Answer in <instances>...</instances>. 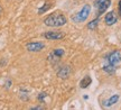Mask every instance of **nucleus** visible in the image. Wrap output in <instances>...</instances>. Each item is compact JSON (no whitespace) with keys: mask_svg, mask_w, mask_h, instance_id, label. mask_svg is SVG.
Here are the masks:
<instances>
[{"mask_svg":"<svg viewBox=\"0 0 121 110\" xmlns=\"http://www.w3.org/2000/svg\"><path fill=\"white\" fill-rule=\"evenodd\" d=\"M51 7H52V4H49V2L45 4H44L43 8H40V9L38 10V13H44L45 11H47V10H48L49 8H51Z\"/></svg>","mask_w":121,"mask_h":110,"instance_id":"obj_13","label":"nucleus"},{"mask_svg":"<svg viewBox=\"0 0 121 110\" xmlns=\"http://www.w3.org/2000/svg\"><path fill=\"white\" fill-rule=\"evenodd\" d=\"M67 22V19L62 13H53L44 19V24L48 27H62Z\"/></svg>","mask_w":121,"mask_h":110,"instance_id":"obj_2","label":"nucleus"},{"mask_svg":"<svg viewBox=\"0 0 121 110\" xmlns=\"http://www.w3.org/2000/svg\"><path fill=\"white\" fill-rule=\"evenodd\" d=\"M64 55V49H62V48H55L54 51H53L52 53L48 55V60L51 62H56V61H58L60 57Z\"/></svg>","mask_w":121,"mask_h":110,"instance_id":"obj_7","label":"nucleus"},{"mask_svg":"<svg viewBox=\"0 0 121 110\" xmlns=\"http://www.w3.org/2000/svg\"><path fill=\"white\" fill-rule=\"evenodd\" d=\"M98 22H99V18H96V19H94V20H92L91 22H89V24H87V28L91 29V31L95 29V27L98 26Z\"/></svg>","mask_w":121,"mask_h":110,"instance_id":"obj_12","label":"nucleus"},{"mask_svg":"<svg viewBox=\"0 0 121 110\" xmlns=\"http://www.w3.org/2000/svg\"><path fill=\"white\" fill-rule=\"evenodd\" d=\"M118 100H119V94H114V96L109 98L104 105H105V107H111V106H113L114 103H117Z\"/></svg>","mask_w":121,"mask_h":110,"instance_id":"obj_10","label":"nucleus"},{"mask_svg":"<svg viewBox=\"0 0 121 110\" xmlns=\"http://www.w3.org/2000/svg\"><path fill=\"white\" fill-rule=\"evenodd\" d=\"M94 6L98 9V16H101L111 6V0H95Z\"/></svg>","mask_w":121,"mask_h":110,"instance_id":"obj_4","label":"nucleus"},{"mask_svg":"<svg viewBox=\"0 0 121 110\" xmlns=\"http://www.w3.org/2000/svg\"><path fill=\"white\" fill-rule=\"evenodd\" d=\"M64 36L65 35L63 33H60V31H46V33H44V37L49 40H62V38H64Z\"/></svg>","mask_w":121,"mask_h":110,"instance_id":"obj_6","label":"nucleus"},{"mask_svg":"<svg viewBox=\"0 0 121 110\" xmlns=\"http://www.w3.org/2000/svg\"><path fill=\"white\" fill-rule=\"evenodd\" d=\"M46 96H47V94H46V93H40V94H39V96H38V100H39V101H43V100H44V98H45V97H46Z\"/></svg>","mask_w":121,"mask_h":110,"instance_id":"obj_14","label":"nucleus"},{"mask_svg":"<svg viewBox=\"0 0 121 110\" xmlns=\"http://www.w3.org/2000/svg\"><path fill=\"white\" fill-rule=\"evenodd\" d=\"M45 47V44L42 42H30L28 44H26V49L28 52H33V53H37L43 51Z\"/></svg>","mask_w":121,"mask_h":110,"instance_id":"obj_5","label":"nucleus"},{"mask_svg":"<svg viewBox=\"0 0 121 110\" xmlns=\"http://www.w3.org/2000/svg\"><path fill=\"white\" fill-rule=\"evenodd\" d=\"M69 71H71L69 70V66H63V67H60V70L58 71L57 75H58L60 78H62V79H66L69 74Z\"/></svg>","mask_w":121,"mask_h":110,"instance_id":"obj_9","label":"nucleus"},{"mask_svg":"<svg viewBox=\"0 0 121 110\" xmlns=\"http://www.w3.org/2000/svg\"><path fill=\"white\" fill-rule=\"evenodd\" d=\"M117 20H118V17H117V15H116L114 11H110V13H108L107 15H105V17H104V22H105V24H107L108 26H112V25H114V24L117 22Z\"/></svg>","mask_w":121,"mask_h":110,"instance_id":"obj_8","label":"nucleus"},{"mask_svg":"<svg viewBox=\"0 0 121 110\" xmlns=\"http://www.w3.org/2000/svg\"><path fill=\"white\" fill-rule=\"evenodd\" d=\"M121 61V53L119 51H113L105 56V63L103 65V71L109 74H112L116 71V65Z\"/></svg>","mask_w":121,"mask_h":110,"instance_id":"obj_1","label":"nucleus"},{"mask_svg":"<svg viewBox=\"0 0 121 110\" xmlns=\"http://www.w3.org/2000/svg\"><path fill=\"white\" fill-rule=\"evenodd\" d=\"M91 83H92V79H91L90 76H85V78H83V79L81 80L80 87H81L82 89H85V88H87Z\"/></svg>","mask_w":121,"mask_h":110,"instance_id":"obj_11","label":"nucleus"},{"mask_svg":"<svg viewBox=\"0 0 121 110\" xmlns=\"http://www.w3.org/2000/svg\"><path fill=\"white\" fill-rule=\"evenodd\" d=\"M2 13V8H1V6H0V13Z\"/></svg>","mask_w":121,"mask_h":110,"instance_id":"obj_16","label":"nucleus"},{"mask_svg":"<svg viewBox=\"0 0 121 110\" xmlns=\"http://www.w3.org/2000/svg\"><path fill=\"white\" fill-rule=\"evenodd\" d=\"M90 13H91L90 4H84L83 8L81 9L78 13H75V15L72 16V20H73L74 22H76V24H78V22H85L87 19V17L90 16Z\"/></svg>","mask_w":121,"mask_h":110,"instance_id":"obj_3","label":"nucleus"},{"mask_svg":"<svg viewBox=\"0 0 121 110\" xmlns=\"http://www.w3.org/2000/svg\"><path fill=\"white\" fill-rule=\"evenodd\" d=\"M119 4V6H118V7H119V15L121 16V0L119 1V4Z\"/></svg>","mask_w":121,"mask_h":110,"instance_id":"obj_15","label":"nucleus"}]
</instances>
